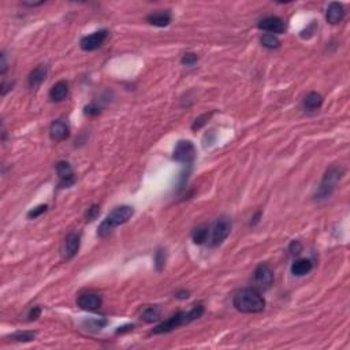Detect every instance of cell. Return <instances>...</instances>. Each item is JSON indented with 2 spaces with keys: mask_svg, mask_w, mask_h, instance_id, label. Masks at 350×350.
I'll use <instances>...</instances> for the list:
<instances>
[{
  "mask_svg": "<svg viewBox=\"0 0 350 350\" xmlns=\"http://www.w3.org/2000/svg\"><path fill=\"white\" fill-rule=\"evenodd\" d=\"M233 305L235 309L242 313H259L264 310L265 300L260 294V291L255 287L242 289L237 291L233 297Z\"/></svg>",
  "mask_w": 350,
  "mask_h": 350,
  "instance_id": "1",
  "label": "cell"
},
{
  "mask_svg": "<svg viewBox=\"0 0 350 350\" xmlns=\"http://www.w3.org/2000/svg\"><path fill=\"white\" fill-rule=\"evenodd\" d=\"M204 315V306L203 305H195L188 312H178L174 316H171L170 319H167L159 325H156L155 328L152 330L153 334H165V332H171L175 328H178L181 325L189 324L192 321L200 319L201 316Z\"/></svg>",
  "mask_w": 350,
  "mask_h": 350,
  "instance_id": "2",
  "label": "cell"
},
{
  "mask_svg": "<svg viewBox=\"0 0 350 350\" xmlns=\"http://www.w3.org/2000/svg\"><path fill=\"white\" fill-rule=\"evenodd\" d=\"M133 214H134V210H133V207H130V205H120V207L114 208L107 215V218L100 223L99 230H97V235L100 238L107 237L115 227L127 223L131 219Z\"/></svg>",
  "mask_w": 350,
  "mask_h": 350,
  "instance_id": "3",
  "label": "cell"
},
{
  "mask_svg": "<svg viewBox=\"0 0 350 350\" xmlns=\"http://www.w3.org/2000/svg\"><path fill=\"white\" fill-rule=\"evenodd\" d=\"M343 174H345V168L342 165L334 164L331 165L330 168H327V171L323 175V180H321L320 185L316 190V200H325L328 199L334 190L336 189V186L340 182V180L343 178Z\"/></svg>",
  "mask_w": 350,
  "mask_h": 350,
  "instance_id": "4",
  "label": "cell"
},
{
  "mask_svg": "<svg viewBox=\"0 0 350 350\" xmlns=\"http://www.w3.org/2000/svg\"><path fill=\"white\" fill-rule=\"evenodd\" d=\"M231 231V220L226 216H222L219 219L216 220L214 226H212V230H211V237L208 238V244H210L211 248H215V246H219L223 244V241L230 235Z\"/></svg>",
  "mask_w": 350,
  "mask_h": 350,
  "instance_id": "5",
  "label": "cell"
},
{
  "mask_svg": "<svg viewBox=\"0 0 350 350\" xmlns=\"http://www.w3.org/2000/svg\"><path fill=\"white\" fill-rule=\"evenodd\" d=\"M172 159L177 163L188 165L190 168L196 159V148L193 145V142L189 140L178 141V144H177L174 149V153H172Z\"/></svg>",
  "mask_w": 350,
  "mask_h": 350,
  "instance_id": "6",
  "label": "cell"
},
{
  "mask_svg": "<svg viewBox=\"0 0 350 350\" xmlns=\"http://www.w3.org/2000/svg\"><path fill=\"white\" fill-rule=\"evenodd\" d=\"M253 283L256 289L259 290H267L274 283V272L267 264H260L255 270L253 274Z\"/></svg>",
  "mask_w": 350,
  "mask_h": 350,
  "instance_id": "7",
  "label": "cell"
},
{
  "mask_svg": "<svg viewBox=\"0 0 350 350\" xmlns=\"http://www.w3.org/2000/svg\"><path fill=\"white\" fill-rule=\"evenodd\" d=\"M108 37V30L101 29L97 30L92 35H88L85 37H82L80 41V47L82 51L90 52V51H96L97 48H100L101 45L104 44L105 39Z\"/></svg>",
  "mask_w": 350,
  "mask_h": 350,
  "instance_id": "8",
  "label": "cell"
},
{
  "mask_svg": "<svg viewBox=\"0 0 350 350\" xmlns=\"http://www.w3.org/2000/svg\"><path fill=\"white\" fill-rule=\"evenodd\" d=\"M81 244V237L80 234L77 233H70L67 235L62 244V248H60V255L65 260H70L73 259L77 253H78V249H80Z\"/></svg>",
  "mask_w": 350,
  "mask_h": 350,
  "instance_id": "9",
  "label": "cell"
},
{
  "mask_svg": "<svg viewBox=\"0 0 350 350\" xmlns=\"http://www.w3.org/2000/svg\"><path fill=\"white\" fill-rule=\"evenodd\" d=\"M257 26H259V29L268 32L270 35H282L286 30L285 21L279 17H275V15H270V17L263 18Z\"/></svg>",
  "mask_w": 350,
  "mask_h": 350,
  "instance_id": "10",
  "label": "cell"
},
{
  "mask_svg": "<svg viewBox=\"0 0 350 350\" xmlns=\"http://www.w3.org/2000/svg\"><path fill=\"white\" fill-rule=\"evenodd\" d=\"M56 172L60 180V188H70L75 184V175L73 167L67 161H59L56 164Z\"/></svg>",
  "mask_w": 350,
  "mask_h": 350,
  "instance_id": "11",
  "label": "cell"
},
{
  "mask_svg": "<svg viewBox=\"0 0 350 350\" xmlns=\"http://www.w3.org/2000/svg\"><path fill=\"white\" fill-rule=\"evenodd\" d=\"M77 304L84 310H97L103 304V300L100 295L96 293H84L78 297Z\"/></svg>",
  "mask_w": 350,
  "mask_h": 350,
  "instance_id": "12",
  "label": "cell"
},
{
  "mask_svg": "<svg viewBox=\"0 0 350 350\" xmlns=\"http://www.w3.org/2000/svg\"><path fill=\"white\" fill-rule=\"evenodd\" d=\"M51 138L56 142L69 138L70 135V126L66 123L65 120H55L50 129Z\"/></svg>",
  "mask_w": 350,
  "mask_h": 350,
  "instance_id": "13",
  "label": "cell"
},
{
  "mask_svg": "<svg viewBox=\"0 0 350 350\" xmlns=\"http://www.w3.org/2000/svg\"><path fill=\"white\" fill-rule=\"evenodd\" d=\"M325 18H327V22L331 24V25H338L340 24L343 18H345V9L340 3H336V2H332L328 6L327 9V14H325Z\"/></svg>",
  "mask_w": 350,
  "mask_h": 350,
  "instance_id": "14",
  "label": "cell"
},
{
  "mask_svg": "<svg viewBox=\"0 0 350 350\" xmlns=\"http://www.w3.org/2000/svg\"><path fill=\"white\" fill-rule=\"evenodd\" d=\"M172 21V15H171L170 11H156V13H152L146 17V22H149L150 25L157 26V28H164V26H168Z\"/></svg>",
  "mask_w": 350,
  "mask_h": 350,
  "instance_id": "15",
  "label": "cell"
},
{
  "mask_svg": "<svg viewBox=\"0 0 350 350\" xmlns=\"http://www.w3.org/2000/svg\"><path fill=\"white\" fill-rule=\"evenodd\" d=\"M47 74H48L47 66L40 65L37 66L36 69H33L32 73L29 74V77H28V85H29V88H37V86H40L45 81V78H47Z\"/></svg>",
  "mask_w": 350,
  "mask_h": 350,
  "instance_id": "16",
  "label": "cell"
},
{
  "mask_svg": "<svg viewBox=\"0 0 350 350\" xmlns=\"http://www.w3.org/2000/svg\"><path fill=\"white\" fill-rule=\"evenodd\" d=\"M69 95V84L66 81H59L50 90V99L55 103L63 101Z\"/></svg>",
  "mask_w": 350,
  "mask_h": 350,
  "instance_id": "17",
  "label": "cell"
},
{
  "mask_svg": "<svg viewBox=\"0 0 350 350\" xmlns=\"http://www.w3.org/2000/svg\"><path fill=\"white\" fill-rule=\"evenodd\" d=\"M312 268H313V264L309 259H300V260H295L291 265V274L295 276H304L309 274Z\"/></svg>",
  "mask_w": 350,
  "mask_h": 350,
  "instance_id": "18",
  "label": "cell"
},
{
  "mask_svg": "<svg viewBox=\"0 0 350 350\" xmlns=\"http://www.w3.org/2000/svg\"><path fill=\"white\" fill-rule=\"evenodd\" d=\"M323 104V96L317 92H310L304 99V108L308 111L319 110Z\"/></svg>",
  "mask_w": 350,
  "mask_h": 350,
  "instance_id": "19",
  "label": "cell"
},
{
  "mask_svg": "<svg viewBox=\"0 0 350 350\" xmlns=\"http://www.w3.org/2000/svg\"><path fill=\"white\" fill-rule=\"evenodd\" d=\"M141 319L146 323H153L160 319V308L157 305H148L141 310Z\"/></svg>",
  "mask_w": 350,
  "mask_h": 350,
  "instance_id": "20",
  "label": "cell"
},
{
  "mask_svg": "<svg viewBox=\"0 0 350 350\" xmlns=\"http://www.w3.org/2000/svg\"><path fill=\"white\" fill-rule=\"evenodd\" d=\"M208 237H210V229L207 226H199L192 233L193 242L197 244V245H201V244H204L205 241H208Z\"/></svg>",
  "mask_w": 350,
  "mask_h": 350,
  "instance_id": "21",
  "label": "cell"
},
{
  "mask_svg": "<svg viewBox=\"0 0 350 350\" xmlns=\"http://www.w3.org/2000/svg\"><path fill=\"white\" fill-rule=\"evenodd\" d=\"M260 43L263 47L268 48V50H276V48L280 47L279 39L275 35H270V33H265V35L261 36Z\"/></svg>",
  "mask_w": 350,
  "mask_h": 350,
  "instance_id": "22",
  "label": "cell"
},
{
  "mask_svg": "<svg viewBox=\"0 0 350 350\" xmlns=\"http://www.w3.org/2000/svg\"><path fill=\"white\" fill-rule=\"evenodd\" d=\"M11 339L18 340V342H30L36 338V332L33 331H18L10 336Z\"/></svg>",
  "mask_w": 350,
  "mask_h": 350,
  "instance_id": "23",
  "label": "cell"
},
{
  "mask_svg": "<svg viewBox=\"0 0 350 350\" xmlns=\"http://www.w3.org/2000/svg\"><path fill=\"white\" fill-rule=\"evenodd\" d=\"M100 215V207L97 204H93L90 208H88L85 214V220L86 222H93V220Z\"/></svg>",
  "mask_w": 350,
  "mask_h": 350,
  "instance_id": "24",
  "label": "cell"
},
{
  "mask_svg": "<svg viewBox=\"0 0 350 350\" xmlns=\"http://www.w3.org/2000/svg\"><path fill=\"white\" fill-rule=\"evenodd\" d=\"M47 210H48V205L47 204L39 205V207H36V208H33V210H30L29 212H28V218H29V219H36V218L43 215L44 212H47Z\"/></svg>",
  "mask_w": 350,
  "mask_h": 350,
  "instance_id": "25",
  "label": "cell"
},
{
  "mask_svg": "<svg viewBox=\"0 0 350 350\" xmlns=\"http://www.w3.org/2000/svg\"><path fill=\"white\" fill-rule=\"evenodd\" d=\"M197 60H199V56H197V54H195V52H188V54H185V55L182 56V59H181V63L185 66H193L197 63Z\"/></svg>",
  "mask_w": 350,
  "mask_h": 350,
  "instance_id": "26",
  "label": "cell"
},
{
  "mask_svg": "<svg viewBox=\"0 0 350 350\" xmlns=\"http://www.w3.org/2000/svg\"><path fill=\"white\" fill-rule=\"evenodd\" d=\"M155 263H156V268H157V271L163 270V267H164L165 264L164 250L157 249V252H156V255H155Z\"/></svg>",
  "mask_w": 350,
  "mask_h": 350,
  "instance_id": "27",
  "label": "cell"
},
{
  "mask_svg": "<svg viewBox=\"0 0 350 350\" xmlns=\"http://www.w3.org/2000/svg\"><path fill=\"white\" fill-rule=\"evenodd\" d=\"M211 115H212V112H210V114H204V115L199 116L197 119L195 120V123H193V126H192V129L193 130H196V129H200V127H203V126L207 123V120L210 119Z\"/></svg>",
  "mask_w": 350,
  "mask_h": 350,
  "instance_id": "28",
  "label": "cell"
},
{
  "mask_svg": "<svg viewBox=\"0 0 350 350\" xmlns=\"http://www.w3.org/2000/svg\"><path fill=\"white\" fill-rule=\"evenodd\" d=\"M289 252L293 256H298L302 252V245L300 241H291V244L289 245Z\"/></svg>",
  "mask_w": 350,
  "mask_h": 350,
  "instance_id": "29",
  "label": "cell"
},
{
  "mask_svg": "<svg viewBox=\"0 0 350 350\" xmlns=\"http://www.w3.org/2000/svg\"><path fill=\"white\" fill-rule=\"evenodd\" d=\"M100 111L101 110L99 105H96L95 103H92V104L86 105L84 112H85L86 115H99V114H100Z\"/></svg>",
  "mask_w": 350,
  "mask_h": 350,
  "instance_id": "30",
  "label": "cell"
},
{
  "mask_svg": "<svg viewBox=\"0 0 350 350\" xmlns=\"http://www.w3.org/2000/svg\"><path fill=\"white\" fill-rule=\"evenodd\" d=\"M40 315H41V308L40 306H33L32 309H30V312H29V315H28V320L29 321H33V320H37L39 317H40Z\"/></svg>",
  "mask_w": 350,
  "mask_h": 350,
  "instance_id": "31",
  "label": "cell"
},
{
  "mask_svg": "<svg viewBox=\"0 0 350 350\" xmlns=\"http://www.w3.org/2000/svg\"><path fill=\"white\" fill-rule=\"evenodd\" d=\"M175 297L181 298V300H186V298H189V291H180V293L175 294Z\"/></svg>",
  "mask_w": 350,
  "mask_h": 350,
  "instance_id": "32",
  "label": "cell"
},
{
  "mask_svg": "<svg viewBox=\"0 0 350 350\" xmlns=\"http://www.w3.org/2000/svg\"><path fill=\"white\" fill-rule=\"evenodd\" d=\"M6 70H7V63H6V55L5 52L2 54V74H5Z\"/></svg>",
  "mask_w": 350,
  "mask_h": 350,
  "instance_id": "33",
  "label": "cell"
},
{
  "mask_svg": "<svg viewBox=\"0 0 350 350\" xmlns=\"http://www.w3.org/2000/svg\"><path fill=\"white\" fill-rule=\"evenodd\" d=\"M133 327H134V325H133V324L123 325L122 328H120V327H119V330L116 331V332H118V334H122V332H125V331H130V330H133Z\"/></svg>",
  "mask_w": 350,
  "mask_h": 350,
  "instance_id": "34",
  "label": "cell"
}]
</instances>
